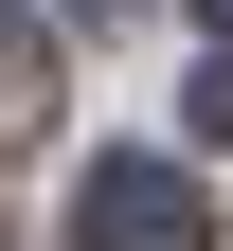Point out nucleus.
Returning <instances> with one entry per match:
<instances>
[{
	"instance_id": "3",
	"label": "nucleus",
	"mask_w": 233,
	"mask_h": 251,
	"mask_svg": "<svg viewBox=\"0 0 233 251\" xmlns=\"http://www.w3.org/2000/svg\"><path fill=\"white\" fill-rule=\"evenodd\" d=\"M180 126H197V144H233V36L197 54V90H180Z\"/></svg>"
},
{
	"instance_id": "4",
	"label": "nucleus",
	"mask_w": 233,
	"mask_h": 251,
	"mask_svg": "<svg viewBox=\"0 0 233 251\" xmlns=\"http://www.w3.org/2000/svg\"><path fill=\"white\" fill-rule=\"evenodd\" d=\"M90 18H144V0H90Z\"/></svg>"
},
{
	"instance_id": "2",
	"label": "nucleus",
	"mask_w": 233,
	"mask_h": 251,
	"mask_svg": "<svg viewBox=\"0 0 233 251\" xmlns=\"http://www.w3.org/2000/svg\"><path fill=\"white\" fill-rule=\"evenodd\" d=\"M36 126H54V36L0 18V144H36Z\"/></svg>"
},
{
	"instance_id": "5",
	"label": "nucleus",
	"mask_w": 233,
	"mask_h": 251,
	"mask_svg": "<svg viewBox=\"0 0 233 251\" xmlns=\"http://www.w3.org/2000/svg\"><path fill=\"white\" fill-rule=\"evenodd\" d=\"M215 36H233V0H215Z\"/></svg>"
},
{
	"instance_id": "1",
	"label": "nucleus",
	"mask_w": 233,
	"mask_h": 251,
	"mask_svg": "<svg viewBox=\"0 0 233 251\" xmlns=\"http://www.w3.org/2000/svg\"><path fill=\"white\" fill-rule=\"evenodd\" d=\"M72 233H90V251H215V198H197L161 144H126V162L72 179Z\"/></svg>"
}]
</instances>
